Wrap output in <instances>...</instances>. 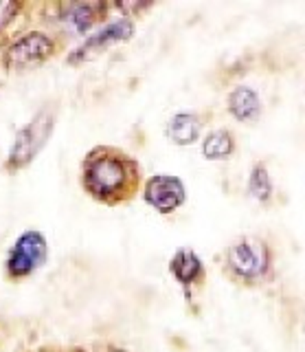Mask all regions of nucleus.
Returning <instances> with one entry per match:
<instances>
[{"mask_svg":"<svg viewBox=\"0 0 305 352\" xmlns=\"http://www.w3.org/2000/svg\"><path fill=\"white\" fill-rule=\"evenodd\" d=\"M136 179V163L110 148L90 152L84 163V185L99 201H119L132 190Z\"/></svg>","mask_w":305,"mask_h":352,"instance_id":"f257e3e1","label":"nucleus"},{"mask_svg":"<svg viewBox=\"0 0 305 352\" xmlns=\"http://www.w3.org/2000/svg\"><path fill=\"white\" fill-rule=\"evenodd\" d=\"M47 260V240L38 231H27L9 251L7 271L12 278H25V275L40 269Z\"/></svg>","mask_w":305,"mask_h":352,"instance_id":"f03ea898","label":"nucleus"},{"mask_svg":"<svg viewBox=\"0 0 305 352\" xmlns=\"http://www.w3.org/2000/svg\"><path fill=\"white\" fill-rule=\"evenodd\" d=\"M51 132H53V115H49V110H42L25 130L18 132L14 148L9 152V163L16 165V168L27 165L38 154V150L47 143Z\"/></svg>","mask_w":305,"mask_h":352,"instance_id":"7ed1b4c3","label":"nucleus"},{"mask_svg":"<svg viewBox=\"0 0 305 352\" xmlns=\"http://www.w3.org/2000/svg\"><path fill=\"white\" fill-rule=\"evenodd\" d=\"M53 53V42L45 33H29V36L20 38L7 49L5 66L9 71H23L29 66L40 64Z\"/></svg>","mask_w":305,"mask_h":352,"instance_id":"20e7f679","label":"nucleus"},{"mask_svg":"<svg viewBox=\"0 0 305 352\" xmlns=\"http://www.w3.org/2000/svg\"><path fill=\"white\" fill-rule=\"evenodd\" d=\"M228 264L242 278H257L268 267V251L261 242L242 240L228 251Z\"/></svg>","mask_w":305,"mask_h":352,"instance_id":"39448f33","label":"nucleus"},{"mask_svg":"<svg viewBox=\"0 0 305 352\" xmlns=\"http://www.w3.org/2000/svg\"><path fill=\"white\" fill-rule=\"evenodd\" d=\"M145 198H147V203L151 207L158 209V212L169 214L184 201V187H182V183L176 179V176L158 174L147 183Z\"/></svg>","mask_w":305,"mask_h":352,"instance_id":"423d86ee","label":"nucleus"},{"mask_svg":"<svg viewBox=\"0 0 305 352\" xmlns=\"http://www.w3.org/2000/svg\"><path fill=\"white\" fill-rule=\"evenodd\" d=\"M134 33V25L130 20H117L112 25H108L106 29H101L99 33H95L88 40H86L80 49H75V53L69 58V62H80V60H86V58H93L97 55L101 49H106L108 44H114V42H121V40H127L130 36Z\"/></svg>","mask_w":305,"mask_h":352,"instance_id":"0eeeda50","label":"nucleus"},{"mask_svg":"<svg viewBox=\"0 0 305 352\" xmlns=\"http://www.w3.org/2000/svg\"><path fill=\"white\" fill-rule=\"evenodd\" d=\"M228 108H231V113L237 119H255L261 110V104L253 88L239 86L228 95Z\"/></svg>","mask_w":305,"mask_h":352,"instance_id":"6e6552de","label":"nucleus"},{"mask_svg":"<svg viewBox=\"0 0 305 352\" xmlns=\"http://www.w3.org/2000/svg\"><path fill=\"white\" fill-rule=\"evenodd\" d=\"M167 135L173 143H178V146H189V143H193L200 135V121L195 115L180 113L169 121Z\"/></svg>","mask_w":305,"mask_h":352,"instance_id":"1a4fd4ad","label":"nucleus"},{"mask_svg":"<svg viewBox=\"0 0 305 352\" xmlns=\"http://www.w3.org/2000/svg\"><path fill=\"white\" fill-rule=\"evenodd\" d=\"M171 273L176 275V280L182 284H191L198 280V275L202 273V264L193 251L180 249L176 256L171 258Z\"/></svg>","mask_w":305,"mask_h":352,"instance_id":"9d476101","label":"nucleus"},{"mask_svg":"<svg viewBox=\"0 0 305 352\" xmlns=\"http://www.w3.org/2000/svg\"><path fill=\"white\" fill-rule=\"evenodd\" d=\"M202 152L206 159H224L233 152V137L226 130H215L202 143Z\"/></svg>","mask_w":305,"mask_h":352,"instance_id":"9b49d317","label":"nucleus"},{"mask_svg":"<svg viewBox=\"0 0 305 352\" xmlns=\"http://www.w3.org/2000/svg\"><path fill=\"white\" fill-rule=\"evenodd\" d=\"M103 9V5H75L66 20H71L80 31H86L97 20V14Z\"/></svg>","mask_w":305,"mask_h":352,"instance_id":"f8f14e48","label":"nucleus"},{"mask_svg":"<svg viewBox=\"0 0 305 352\" xmlns=\"http://www.w3.org/2000/svg\"><path fill=\"white\" fill-rule=\"evenodd\" d=\"M248 190L253 194L257 201H268L270 198V192H272V185H270V179H268V172L264 165H257L250 174V183H248Z\"/></svg>","mask_w":305,"mask_h":352,"instance_id":"ddd939ff","label":"nucleus"},{"mask_svg":"<svg viewBox=\"0 0 305 352\" xmlns=\"http://www.w3.org/2000/svg\"><path fill=\"white\" fill-rule=\"evenodd\" d=\"M16 14H18V5L16 3H9V0H0V29H3Z\"/></svg>","mask_w":305,"mask_h":352,"instance_id":"4468645a","label":"nucleus"},{"mask_svg":"<svg viewBox=\"0 0 305 352\" xmlns=\"http://www.w3.org/2000/svg\"><path fill=\"white\" fill-rule=\"evenodd\" d=\"M110 352H125V350H110Z\"/></svg>","mask_w":305,"mask_h":352,"instance_id":"2eb2a0df","label":"nucleus"}]
</instances>
